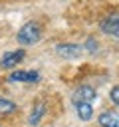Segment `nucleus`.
<instances>
[{
	"instance_id": "obj_1",
	"label": "nucleus",
	"mask_w": 119,
	"mask_h": 127,
	"mask_svg": "<svg viewBox=\"0 0 119 127\" xmlns=\"http://www.w3.org/2000/svg\"><path fill=\"white\" fill-rule=\"evenodd\" d=\"M42 38V28L36 24V22H26L18 34H16V40L22 44V46H32V44H38Z\"/></svg>"
},
{
	"instance_id": "obj_10",
	"label": "nucleus",
	"mask_w": 119,
	"mask_h": 127,
	"mask_svg": "<svg viewBox=\"0 0 119 127\" xmlns=\"http://www.w3.org/2000/svg\"><path fill=\"white\" fill-rule=\"evenodd\" d=\"M14 111H18L16 103H14V101H10V99L0 97V115H12Z\"/></svg>"
},
{
	"instance_id": "obj_7",
	"label": "nucleus",
	"mask_w": 119,
	"mask_h": 127,
	"mask_svg": "<svg viewBox=\"0 0 119 127\" xmlns=\"http://www.w3.org/2000/svg\"><path fill=\"white\" fill-rule=\"evenodd\" d=\"M99 127H119V111H103L97 117Z\"/></svg>"
},
{
	"instance_id": "obj_6",
	"label": "nucleus",
	"mask_w": 119,
	"mask_h": 127,
	"mask_svg": "<svg viewBox=\"0 0 119 127\" xmlns=\"http://www.w3.org/2000/svg\"><path fill=\"white\" fill-rule=\"evenodd\" d=\"M24 56H26L24 50L6 52V54L2 56V60H0V67H4V69H12V67H16V64H20V62L24 60Z\"/></svg>"
},
{
	"instance_id": "obj_11",
	"label": "nucleus",
	"mask_w": 119,
	"mask_h": 127,
	"mask_svg": "<svg viewBox=\"0 0 119 127\" xmlns=\"http://www.w3.org/2000/svg\"><path fill=\"white\" fill-rule=\"evenodd\" d=\"M109 99H111L115 105H119V85L111 87V91H109Z\"/></svg>"
},
{
	"instance_id": "obj_2",
	"label": "nucleus",
	"mask_w": 119,
	"mask_h": 127,
	"mask_svg": "<svg viewBox=\"0 0 119 127\" xmlns=\"http://www.w3.org/2000/svg\"><path fill=\"white\" fill-rule=\"evenodd\" d=\"M95 97H97V93H95V89H93L91 85H79V87L71 93L73 105H79V103H93Z\"/></svg>"
},
{
	"instance_id": "obj_4",
	"label": "nucleus",
	"mask_w": 119,
	"mask_h": 127,
	"mask_svg": "<svg viewBox=\"0 0 119 127\" xmlns=\"http://www.w3.org/2000/svg\"><path fill=\"white\" fill-rule=\"evenodd\" d=\"M81 52H83V46H79V44L63 42V44H58L56 46V54L60 58H63V60H75V58L81 56Z\"/></svg>"
},
{
	"instance_id": "obj_8",
	"label": "nucleus",
	"mask_w": 119,
	"mask_h": 127,
	"mask_svg": "<svg viewBox=\"0 0 119 127\" xmlns=\"http://www.w3.org/2000/svg\"><path fill=\"white\" fill-rule=\"evenodd\" d=\"M44 113H46V103H44V101H38V103L34 105L30 117H28V123H30V125H38L40 119L44 117Z\"/></svg>"
},
{
	"instance_id": "obj_12",
	"label": "nucleus",
	"mask_w": 119,
	"mask_h": 127,
	"mask_svg": "<svg viewBox=\"0 0 119 127\" xmlns=\"http://www.w3.org/2000/svg\"><path fill=\"white\" fill-rule=\"evenodd\" d=\"M83 48H87V52H95V50H97V40H93V38H87Z\"/></svg>"
},
{
	"instance_id": "obj_3",
	"label": "nucleus",
	"mask_w": 119,
	"mask_h": 127,
	"mask_svg": "<svg viewBox=\"0 0 119 127\" xmlns=\"http://www.w3.org/2000/svg\"><path fill=\"white\" fill-rule=\"evenodd\" d=\"M101 32L107 34V36H113V38H119V12H111L107 14L101 24H99Z\"/></svg>"
},
{
	"instance_id": "obj_5",
	"label": "nucleus",
	"mask_w": 119,
	"mask_h": 127,
	"mask_svg": "<svg viewBox=\"0 0 119 127\" xmlns=\"http://www.w3.org/2000/svg\"><path fill=\"white\" fill-rule=\"evenodd\" d=\"M10 81H22V83H36L40 81V73L32 71V69H16L8 75Z\"/></svg>"
},
{
	"instance_id": "obj_9",
	"label": "nucleus",
	"mask_w": 119,
	"mask_h": 127,
	"mask_svg": "<svg viewBox=\"0 0 119 127\" xmlns=\"http://www.w3.org/2000/svg\"><path fill=\"white\" fill-rule=\"evenodd\" d=\"M75 109H77V117L81 121H89L93 117V105L91 103H79V105H75Z\"/></svg>"
}]
</instances>
